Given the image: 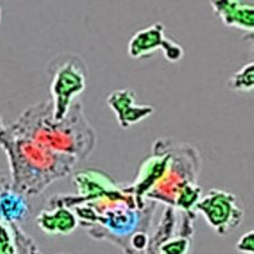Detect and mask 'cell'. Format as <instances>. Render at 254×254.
I'll return each mask as SVG.
<instances>
[{
  "label": "cell",
  "mask_w": 254,
  "mask_h": 254,
  "mask_svg": "<svg viewBox=\"0 0 254 254\" xmlns=\"http://www.w3.org/2000/svg\"><path fill=\"white\" fill-rule=\"evenodd\" d=\"M236 249L242 254H254V231L250 230L241 236L236 244Z\"/></svg>",
  "instance_id": "cell-11"
},
{
  "label": "cell",
  "mask_w": 254,
  "mask_h": 254,
  "mask_svg": "<svg viewBox=\"0 0 254 254\" xmlns=\"http://www.w3.org/2000/svg\"><path fill=\"white\" fill-rule=\"evenodd\" d=\"M4 126L3 125V122H2V119H1V116H0V131H2L3 130V128H4Z\"/></svg>",
  "instance_id": "cell-12"
},
{
  "label": "cell",
  "mask_w": 254,
  "mask_h": 254,
  "mask_svg": "<svg viewBox=\"0 0 254 254\" xmlns=\"http://www.w3.org/2000/svg\"><path fill=\"white\" fill-rule=\"evenodd\" d=\"M0 22H1V6H0Z\"/></svg>",
  "instance_id": "cell-14"
},
{
  "label": "cell",
  "mask_w": 254,
  "mask_h": 254,
  "mask_svg": "<svg viewBox=\"0 0 254 254\" xmlns=\"http://www.w3.org/2000/svg\"><path fill=\"white\" fill-rule=\"evenodd\" d=\"M194 212L201 213L208 226L219 236L236 230L244 218V209L236 194L216 188L200 198Z\"/></svg>",
  "instance_id": "cell-4"
},
{
  "label": "cell",
  "mask_w": 254,
  "mask_h": 254,
  "mask_svg": "<svg viewBox=\"0 0 254 254\" xmlns=\"http://www.w3.org/2000/svg\"><path fill=\"white\" fill-rule=\"evenodd\" d=\"M11 134L36 141L50 150L82 160L95 148V130L87 122L82 102L75 100L65 117L52 119L51 101L30 106L10 126Z\"/></svg>",
  "instance_id": "cell-1"
},
{
  "label": "cell",
  "mask_w": 254,
  "mask_h": 254,
  "mask_svg": "<svg viewBox=\"0 0 254 254\" xmlns=\"http://www.w3.org/2000/svg\"><path fill=\"white\" fill-rule=\"evenodd\" d=\"M30 214V207L23 194L12 188L10 180L0 175V221L7 224H18Z\"/></svg>",
  "instance_id": "cell-9"
},
{
  "label": "cell",
  "mask_w": 254,
  "mask_h": 254,
  "mask_svg": "<svg viewBox=\"0 0 254 254\" xmlns=\"http://www.w3.org/2000/svg\"><path fill=\"white\" fill-rule=\"evenodd\" d=\"M229 90L233 92L248 93L252 92L254 87V63L249 62L240 70L229 77L227 82Z\"/></svg>",
  "instance_id": "cell-10"
},
{
  "label": "cell",
  "mask_w": 254,
  "mask_h": 254,
  "mask_svg": "<svg viewBox=\"0 0 254 254\" xmlns=\"http://www.w3.org/2000/svg\"><path fill=\"white\" fill-rule=\"evenodd\" d=\"M146 254H155V253H154V252H151V251L146 250Z\"/></svg>",
  "instance_id": "cell-13"
},
{
  "label": "cell",
  "mask_w": 254,
  "mask_h": 254,
  "mask_svg": "<svg viewBox=\"0 0 254 254\" xmlns=\"http://www.w3.org/2000/svg\"><path fill=\"white\" fill-rule=\"evenodd\" d=\"M213 12L224 26L237 28L248 33L254 31V6L240 0H213L210 1Z\"/></svg>",
  "instance_id": "cell-7"
},
{
  "label": "cell",
  "mask_w": 254,
  "mask_h": 254,
  "mask_svg": "<svg viewBox=\"0 0 254 254\" xmlns=\"http://www.w3.org/2000/svg\"><path fill=\"white\" fill-rule=\"evenodd\" d=\"M136 93L129 89L115 90L107 96V104L114 111L122 128H128L154 114L153 105H137Z\"/></svg>",
  "instance_id": "cell-6"
},
{
  "label": "cell",
  "mask_w": 254,
  "mask_h": 254,
  "mask_svg": "<svg viewBox=\"0 0 254 254\" xmlns=\"http://www.w3.org/2000/svg\"><path fill=\"white\" fill-rule=\"evenodd\" d=\"M52 119L65 117L76 97L85 91L89 79L86 62L75 53H62L49 62Z\"/></svg>",
  "instance_id": "cell-3"
},
{
  "label": "cell",
  "mask_w": 254,
  "mask_h": 254,
  "mask_svg": "<svg viewBox=\"0 0 254 254\" xmlns=\"http://www.w3.org/2000/svg\"><path fill=\"white\" fill-rule=\"evenodd\" d=\"M36 221L38 227L49 236H67L79 226L74 211L58 203H49V209L42 210Z\"/></svg>",
  "instance_id": "cell-8"
},
{
  "label": "cell",
  "mask_w": 254,
  "mask_h": 254,
  "mask_svg": "<svg viewBox=\"0 0 254 254\" xmlns=\"http://www.w3.org/2000/svg\"><path fill=\"white\" fill-rule=\"evenodd\" d=\"M163 50L164 57L169 62H179L184 58V48L165 35V26L160 22L141 29L131 37L128 42V55L141 59L153 55L156 50Z\"/></svg>",
  "instance_id": "cell-5"
},
{
  "label": "cell",
  "mask_w": 254,
  "mask_h": 254,
  "mask_svg": "<svg viewBox=\"0 0 254 254\" xmlns=\"http://www.w3.org/2000/svg\"><path fill=\"white\" fill-rule=\"evenodd\" d=\"M0 146L8 157L12 188L24 197L43 192L51 184L69 176L79 162L72 156L13 135L6 127L0 131Z\"/></svg>",
  "instance_id": "cell-2"
}]
</instances>
